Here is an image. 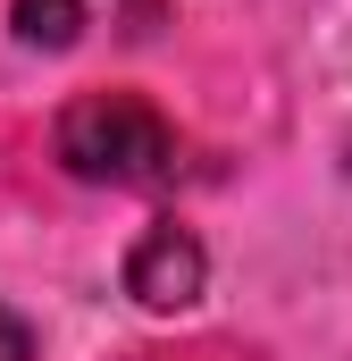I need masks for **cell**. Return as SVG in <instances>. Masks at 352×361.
<instances>
[{"instance_id":"obj_3","label":"cell","mask_w":352,"mask_h":361,"mask_svg":"<svg viewBox=\"0 0 352 361\" xmlns=\"http://www.w3.org/2000/svg\"><path fill=\"white\" fill-rule=\"evenodd\" d=\"M101 8H109V0H17V8H8V25H17V42H25V51H68Z\"/></svg>"},{"instance_id":"obj_4","label":"cell","mask_w":352,"mask_h":361,"mask_svg":"<svg viewBox=\"0 0 352 361\" xmlns=\"http://www.w3.org/2000/svg\"><path fill=\"white\" fill-rule=\"evenodd\" d=\"M0 361H34V328H25L8 302H0Z\"/></svg>"},{"instance_id":"obj_1","label":"cell","mask_w":352,"mask_h":361,"mask_svg":"<svg viewBox=\"0 0 352 361\" xmlns=\"http://www.w3.org/2000/svg\"><path fill=\"white\" fill-rule=\"evenodd\" d=\"M51 152L76 185H109V193H160L184 169L168 109H151L143 92H76L51 126Z\"/></svg>"},{"instance_id":"obj_2","label":"cell","mask_w":352,"mask_h":361,"mask_svg":"<svg viewBox=\"0 0 352 361\" xmlns=\"http://www.w3.org/2000/svg\"><path fill=\"white\" fill-rule=\"evenodd\" d=\"M201 286H210V252L193 244V227L160 219V227L134 235V252H126V294H134L143 311H160V319H168V311H193Z\"/></svg>"},{"instance_id":"obj_5","label":"cell","mask_w":352,"mask_h":361,"mask_svg":"<svg viewBox=\"0 0 352 361\" xmlns=\"http://www.w3.org/2000/svg\"><path fill=\"white\" fill-rule=\"evenodd\" d=\"M344 177H352V143H344Z\"/></svg>"}]
</instances>
